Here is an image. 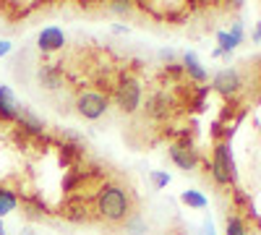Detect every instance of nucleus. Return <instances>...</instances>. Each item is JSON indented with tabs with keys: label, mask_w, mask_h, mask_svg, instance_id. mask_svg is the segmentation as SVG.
<instances>
[{
	"label": "nucleus",
	"mask_w": 261,
	"mask_h": 235,
	"mask_svg": "<svg viewBox=\"0 0 261 235\" xmlns=\"http://www.w3.org/2000/svg\"><path fill=\"white\" fill-rule=\"evenodd\" d=\"M209 170H212V178H214L217 186H230L235 180V160H232V152H230L227 141H220L214 146Z\"/></svg>",
	"instance_id": "7ed1b4c3"
},
{
	"label": "nucleus",
	"mask_w": 261,
	"mask_h": 235,
	"mask_svg": "<svg viewBox=\"0 0 261 235\" xmlns=\"http://www.w3.org/2000/svg\"><path fill=\"white\" fill-rule=\"evenodd\" d=\"M94 212H97L99 220L110 222V225L128 222L130 217H134V196H130L128 188H123L118 183H105L97 191Z\"/></svg>",
	"instance_id": "f257e3e1"
},
{
	"label": "nucleus",
	"mask_w": 261,
	"mask_h": 235,
	"mask_svg": "<svg viewBox=\"0 0 261 235\" xmlns=\"http://www.w3.org/2000/svg\"><path fill=\"white\" fill-rule=\"evenodd\" d=\"M16 123H18V128L24 134H29V136H42L45 134V123H42L27 105H18V115H16Z\"/></svg>",
	"instance_id": "6e6552de"
},
{
	"label": "nucleus",
	"mask_w": 261,
	"mask_h": 235,
	"mask_svg": "<svg viewBox=\"0 0 261 235\" xmlns=\"http://www.w3.org/2000/svg\"><path fill=\"white\" fill-rule=\"evenodd\" d=\"M170 160L175 162L180 170H193L199 165V149H196L188 139H180V141H172L170 144Z\"/></svg>",
	"instance_id": "39448f33"
},
{
	"label": "nucleus",
	"mask_w": 261,
	"mask_h": 235,
	"mask_svg": "<svg viewBox=\"0 0 261 235\" xmlns=\"http://www.w3.org/2000/svg\"><path fill=\"white\" fill-rule=\"evenodd\" d=\"M16 204H18V196L13 194V191L0 188V217H3V215H11V212L16 209Z\"/></svg>",
	"instance_id": "4468645a"
},
{
	"label": "nucleus",
	"mask_w": 261,
	"mask_h": 235,
	"mask_svg": "<svg viewBox=\"0 0 261 235\" xmlns=\"http://www.w3.org/2000/svg\"><path fill=\"white\" fill-rule=\"evenodd\" d=\"M110 11H115V13H128V11H130V3H110Z\"/></svg>",
	"instance_id": "6ab92c4d"
},
{
	"label": "nucleus",
	"mask_w": 261,
	"mask_h": 235,
	"mask_svg": "<svg viewBox=\"0 0 261 235\" xmlns=\"http://www.w3.org/2000/svg\"><path fill=\"white\" fill-rule=\"evenodd\" d=\"M37 42H39V50L42 53H53V50H60L65 45V34L58 27H47V29L39 32Z\"/></svg>",
	"instance_id": "1a4fd4ad"
},
{
	"label": "nucleus",
	"mask_w": 261,
	"mask_h": 235,
	"mask_svg": "<svg viewBox=\"0 0 261 235\" xmlns=\"http://www.w3.org/2000/svg\"><path fill=\"white\" fill-rule=\"evenodd\" d=\"M125 230H128V235H144L146 232V222L139 215H134V217L125 222Z\"/></svg>",
	"instance_id": "f3484780"
},
{
	"label": "nucleus",
	"mask_w": 261,
	"mask_h": 235,
	"mask_svg": "<svg viewBox=\"0 0 261 235\" xmlns=\"http://www.w3.org/2000/svg\"><path fill=\"white\" fill-rule=\"evenodd\" d=\"M217 39H220V53H230V50H235L243 42V27L241 24H232L230 32H220V34H217Z\"/></svg>",
	"instance_id": "f8f14e48"
},
{
	"label": "nucleus",
	"mask_w": 261,
	"mask_h": 235,
	"mask_svg": "<svg viewBox=\"0 0 261 235\" xmlns=\"http://www.w3.org/2000/svg\"><path fill=\"white\" fill-rule=\"evenodd\" d=\"M204 235H214V227H212V222H204Z\"/></svg>",
	"instance_id": "412c9836"
},
{
	"label": "nucleus",
	"mask_w": 261,
	"mask_h": 235,
	"mask_svg": "<svg viewBox=\"0 0 261 235\" xmlns=\"http://www.w3.org/2000/svg\"><path fill=\"white\" fill-rule=\"evenodd\" d=\"M253 39H256V42H261V24H258V29H256V34H253Z\"/></svg>",
	"instance_id": "4be33fe9"
},
{
	"label": "nucleus",
	"mask_w": 261,
	"mask_h": 235,
	"mask_svg": "<svg viewBox=\"0 0 261 235\" xmlns=\"http://www.w3.org/2000/svg\"><path fill=\"white\" fill-rule=\"evenodd\" d=\"M225 235H248L246 220H243V217H238V215H227V227H225Z\"/></svg>",
	"instance_id": "2eb2a0df"
},
{
	"label": "nucleus",
	"mask_w": 261,
	"mask_h": 235,
	"mask_svg": "<svg viewBox=\"0 0 261 235\" xmlns=\"http://www.w3.org/2000/svg\"><path fill=\"white\" fill-rule=\"evenodd\" d=\"M258 230H261V217H258Z\"/></svg>",
	"instance_id": "393cba45"
},
{
	"label": "nucleus",
	"mask_w": 261,
	"mask_h": 235,
	"mask_svg": "<svg viewBox=\"0 0 261 235\" xmlns=\"http://www.w3.org/2000/svg\"><path fill=\"white\" fill-rule=\"evenodd\" d=\"M241 87H243V84H241V73H238L235 68H225V71H220V73L214 76V81H212V89H214V92H220V94L227 97V99L241 92Z\"/></svg>",
	"instance_id": "0eeeda50"
},
{
	"label": "nucleus",
	"mask_w": 261,
	"mask_h": 235,
	"mask_svg": "<svg viewBox=\"0 0 261 235\" xmlns=\"http://www.w3.org/2000/svg\"><path fill=\"white\" fill-rule=\"evenodd\" d=\"M0 235H6V230H3V222H0Z\"/></svg>",
	"instance_id": "5701e85b"
},
{
	"label": "nucleus",
	"mask_w": 261,
	"mask_h": 235,
	"mask_svg": "<svg viewBox=\"0 0 261 235\" xmlns=\"http://www.w3.org/2000/svg\"><path fill=\"white\" fill-rule=\"evenodd\" d=\"M39 84L45 89H60L63 87V68L60 63H45V66L39 68Z\"/></svg>",
	"instance_id": "9d476101"
},
{
	"label": "nucleus",
	"mask_w": 261,
	"mask_h": 235,
	"mask_svg": "<svg viewBox=\"0 0 261 235\" xmlns=\"http://www.w3.org/2000/svg\"><path fill=\"white\" fill-rule=\"evenodd\" d=\"M24 235H34V232H32V230H27V232H24Z\"/></svg>",
	"instance_id": "b1692460"
},
{
	"label": "nucleus",
	"mask_w": 261,
	"mask_h": 235,
	"mask_svg": "<svg viewBox=\"0 0 261 235\" xmlns=\"http://www.w3.org/2000/svg\"><path fill=\"white\" fill-rule=\"evenodd\" d=\"M18 102L11 92V87H0V120H16Z\"/></svg>",
	"instance_id": "9b49d317"
},
{
	"label": "nucleus",
	"mask_w": 261,
	"mask_h": 235,
	"mask_svg": "<svg viewBox=\"0 0 261 235\" xmlns=\"http://www.w3.org/2000/svg\"><path fill=\"white\" fill-rule=\"evenodd\" d=\"M183 71H186L196 84H204V81H206V71L201 68V63L196 60L193 53H186V58H183Z\"/></svg>",
	"instance_id": "ddd939ff"
},
{
	"label": "nucleus",
	"mask_w": 261,
	"mask_h": 235,
	"mask_svg": "<svg viewBox=\"0 0 261 235\" xmlns=\"http://www.w3.org/2000/svg\"><path fill=\"white\" fill-rule=\"evenodd\" d=\"M151 183H154V188H165L170 183V175L167 173H160V170H154L151 173Z\"/></svg>",
	"instance_id": "a211bd4d"
},
{
	"label": "nucleus",
	"mask_w": 261,
	"mask_h": 235,
	"mask_svg": "<svg viewBox=\"0 0 261 235\" xmlns=\"http://www.w3.org/2000/svg\"><path fill=\"white\" fill-rule=\"evenodd\" d=\"M172 108H175V102H172V97L167 92H154L144 105V115L151 120H165L172 113Z\"/></svg>",
	"instance_id": "423d86ee"
},
{
	"label": "nucleus",
	"mask_w": 261,
	"mask_h": 235,
	"mask_svg": "<svg viewBox=\"0 0 261 235\" xmlns=\"http://www.w3.org/2000/svg\"><path fill=\"white\" fill-rule=\"evenodd\" d=\"M180 201L188 204V206H193V209H204L206 206V196H201L199 191H183Z\"/></svg>",
	"instance_id": "dca6fc26"
},
{
	"label": "nucleus",
	"mask_w": 261,
	"mask_h": 235,
	"mask_svg": "<svg viewBox=\"0 0 261 235\" xmlns=\"http://www.w3.org/2000/svg\"><path fill=\"white\" fill-rule=\"evenodd\" d=\"M113 89H115V102H118V108H120L125 115H134V113L141 108V94H144V87H141V81H139L136 76L123 73Z\"/></svg>",
	"instance_id": "f03ea898"
},
{
	"label": "nucleus",
	"mask_w": 261,
	"mask_h": 235,
	"mask_svg": "<svg viewBox=\"0 0 261 235\" xmlns=\"http://www.w3.org/2000/svg\"><path fill=\"white\" fill-rule=\"evenodd\" d=\"M107 108H110V97H107L105 92H79L76 94V113L86 120H97L107 113Z\"/></svg>",
	"instance_id": "20e7f679"
},
{
	"label": "nucleus",
	"mask_w": 261,
	"mask_h": 235,
	"mask_svg": "<svg viewBox=\"0 0 261 235\" xmlns=\"http://www.w3.org/2000/svg\"><path fill=\"white\" fill-rule=\"evenodd\" d=\"M8 53H11V42L8 39H0V58L8 55Z\"/></svg>",
	"instance_id": "aec40b11"
}]
</instances>
